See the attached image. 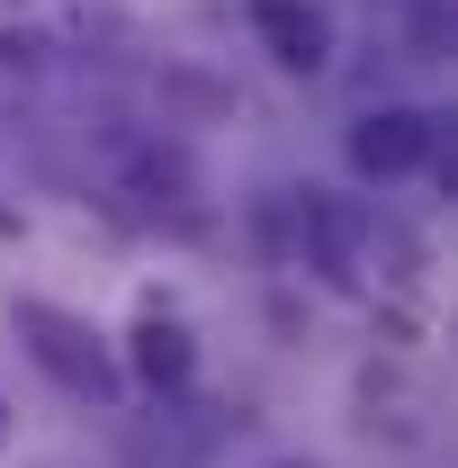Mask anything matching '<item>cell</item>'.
Segmentation results:
<instances>
[{
    "label": "cell",
    "instance_id": "30bf717a",
    "mask_svg": "<svg viewBox=\"0 0 458 468\" xmlns=\"http://www.w3.org/2000/svg\"><path fill=\"white\" fill-rule=\"evenodd\" d=\"M9 432H18V414H9V397H0V451H9Z\"/></svg>",
    "mask_w": 458,
    "mask_h": 468
},
{
    "label": "cell",
    "instance_id": "5b68a950",
    "mask_svg": "<svg viewBox=\"0 0 458 468\" xmlns=\"http://www.w3.org/2000/svg\"><path fill=\"white\" fill-rule=\"evenodd\" d=\"M117 378H135L153 406L189 397L198 388V334H189V315H172L162 297H144L135 324H126V351H117Z\"/></svg>",
    "mask_w": 458,
    "mask_h": 468
},
{
    "label": "cell",
    "instance_id": "3957f363",
    "mask_svg": "<svg viewBox=\"0 0 458 468\" xmlns=\"http://www.w3.org/2000/svg\"><path fill=\"white\" fill-rule=\"evenodd\" d=\"M117 198H126L144 226H172V234L207 226V180L189 163V144H172V135H135V144L117 154Z\"/></svg>",
    "mask_w": 458,
    "mask_h": 468
},
{
    "label": "cell",
    "instance_id": "52a82bcc",
    "mask_svg": "<svg viewBox=\"0 0 458 468\" xmlns=\"http://www.w3.org/2000/svg\"><path fill=\"white\" fill-rule=\"evenodd\" d=\"M243 27L261 37V55L297 72V81H315V72H333V9L324 0H243Z\"/></svg>",
    "mask_w": 458,
    "mask_h": 468
},
{
    "label": "cell",
    "instance_id": "7a4b0ae2",
    "mask_svg": "<svg viewBox=\"0 0 458 468\" xmlns=\"http://www.w3.org/2000/svg\"><path fill=\"white\" fill-rule=\"evenodd\" d=\"M279 217H287V252L324 289H342V297L369 289V226H378V207H359L342 189H287Z\"/></svg>",
    "mask_w": 458,
    "mask_h": 468
},
{
    "label": "cell",
    "instance_id": "8992f818",
    "mask_svg": "<svg viewBox=\"0 0 458 468\" xmlns=\"http://www.w3.org/2000/svg\"><path fill=\"white\" fill-rule=\"evenodd\" d=\"M216 451H225V414L198 397H172L126 432V468H207Z\"/></svg>",
    "mask_w": 458,
    "mask_h": 468
},
{
    "label": "cell",
    "instance_id": "ba28073f",
    "mask_svg": "<svg viewBox=\"0 0 458 468\" xmlns=\"http://www.w3.org/2000/svg\"><path fill=\"white\" fill-rule=\"evenodd\" d=\"M369 27L387 37V55L441 63L450 55V0H369Z\"/></svg>",
    "mask_w": 458,
    "mask_h": 468
},
{
    "label": "cell",
    "instance_id": "8fae6325",
    "mask_svg": "<svg viewBox=\"0 0 458 468\" xmlns=\"http://www.w3.org/2000/svg\"><path fill=\"white\" fill-rule=\"evenodd\" d=\"M0 234H18V207H0Z\"/></svg>",
    "mask_w": 458,
    "mask_h": 468
},
{
    "label": "cell",
    "instance_id": "7c38bea8",
    "mask_svg": "<svg viewBox=\"0 0 458 468\" xmlns=\"http://www.w3.org/2000/svg\"><path fill=\"white\" fill-rule=\"evenodd\" d=\"M270 468H315V460H270Z\"/></svg>",
    "mask_w": 458,
    "mask_h": 468
},
{
    "label": "cell",
    "instance_id": "6da1fadb",
    "mask_svg": "<svg viewBox=\"0 0 458 468\" xmlns=\"http://www.w3.org/2000/svg\"><path fill=\"white\" fill-rule=\"evenodd\" d=\"M9 334H18V351L55 378L63 397H81V406H117V343L90 324V315H72V306H55V297H9Z\"/></svg>",
    "mask_w": 458,
    "mask_h": 468
},
{
    "label": "cell",
    "instance_id": "277c9868",
    "mask_svg": "<svg viewBox=\"0 0 458 468\" xmlns=\"http://www.w3.org/2000/svg\"><path fill=\"white\" fill-rule=\"evenodd\" d=\"M450 163V135H441V109L422 100H378V109L350 117V172L359 180H413Z\"/></svg>",
    "mask_w": 458,
    "mask_h": 468
},
{
    "label": "cell",
    "instance_id": "9c48e42d",
    "mask_svg": "<svg viewBox=\"0 0 458 468\" xmlns=\"http://www.w3.org/2000/svg\"><path fill=\"white\" fill-rule=\"evenodd\" d=\"M46 55H55V46H46L36 27H0V72H18V81H36V72H46Z\"/></svg>",
    "mask_w": 458,
    "mask_h": 468
}]
</instances>
